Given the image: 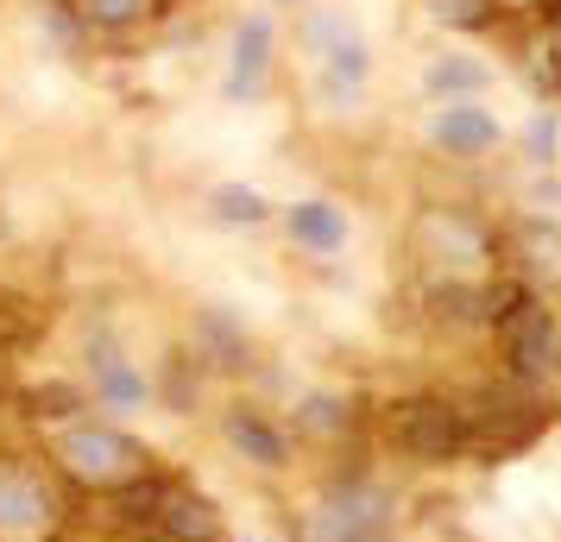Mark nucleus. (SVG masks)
I'll return each instance as SVG.
<instances>
[{
    "mask_svg": "<svg viewBox=\"0 0 561 542\" xmlns=\"http://www.w3.org/2000/svg\"><path fill=\"white\" fill-rule=\"evenodd\" d=\"M549 397L517 379H499V385H480L473 397H460V423H467V454H485V461H505L517 448H530L542 429H549Z\"/></svg>",
    "mask_w": 561,
    "mask_h": 542,
    "instance_id": "1",
    "label": "nucleus"
},
{
    "mask_svg": "<svg viewBox=\"0 0 561 542\" xmlns=\"http://www.w3.org/2000/svg\"><path fill=\"white\" fill-rule=\"evenodd\" d=\"M391 530H398V492L373 473H334L304 517L309 542H391Z\"/></svg>",
    "mask_w": 561,
    "mask_h": 542,
    "instance_id": "2",
    "label": "nucleus"
},
{
    "mask_svg": "<svg viewBox=\"0 0 561 542\" xmlns=\"http://www.w3.org/2000/svg\"><path fill=\"white\" fill-rule=\"evenodd\" d=\"M57 466L77 480V486H95V492H121L133 480L152 473V448H139L127 429L114 423H70L57 436Z\"/></svg>",
    "mask_w": 561,
    "mask_h": 542,
    "instance_id": "3",
    "label": "nucleus"
},
{
    "mask_svg": "<svg viewBox=\"0 0 561 542\" xmlns=\"http://www.w3.org/2000/svg\"><path fill=\"white\" fill-rule=\"evenodd\" d=\"M391 448L416 466H455L467 461V423H460V397H442V391H416V397H398L391 416Z\"/></svg>",
    "mask_w": 561,
    "mask_h": 542,
    "instance_id": "4",
    "label": "nucleus"
},
{
    "mask_svg": "<svg viewBox=\"0 0 561 542\" xmlns=\"http://www.w3.org/2000/svg\"><path fill=\"white\" fill-rule=\"evenodd\" d=\"M492 328H499V341H505V379L542 391L561 372V315L549 310L536 290H524Z\"/></svg>",
    "mask_w": 561,
    "mask_h": 542,
    "instance_id": "5",
    "label": "nucleus"
},
{
    "mask_svg": "<svg viewBox=\"0 0 561 542\" xmlns=\"http://www.w3.org/2000/svg\"><path fill=\"white\" fill-rule=\"evenodd\" d=\"M64 523V498L38 466L0 461V542H51Z\"/></svg>",
    "mask_w": 561,
    "mask_h": 542,
    "instance_id": "6",
    "label": "nucleus"
},
{
    "mask_svg": "<svg viewBox=\"0 0 561 542\" xmlns=\"http://www.w3.org/2000/svg\"><path fill=\"white\" fill-rule=\"evenodd\" d=\"M309 45L322 51V89H329V102H354L359 82L373 77V51H366V38L354 26H341V20H309Z\"/></svg>",
    "mask_w": 561,
    "mask_h": 542,
    "instance_id": "7",
    "label": "nucleus"
},
{
    "mask_svg": "<svg viewBox=\"0 0 561 542\" xmlns=\"http://www.w3.org/2000/svg\"><path fill=\"white\" fill-rule=\"evenodd\" d=\"M190 360L203 366V372H247L253 366V335H247V322L228 310V303H203L196 322H190Z\"/></svg>",
    "mask_w": 561,
    "mask_h": 542,
    "instance_id": "8",
    "label": "nucleus"
},
{
    "mask_svg": "<svg viewBox=\"0 0 561 542\" xmlns=\"http://www.w3.org/2000/svg\"><path fill=\"white\" fill-rule=\"evenodd\" d=\"M416 246H423V258L448 265V272H467V265L492 258L485 228L473 221V215H460V208H430V215L416 221Z\"/></svg>",
    "mask_w": 561,
    "mask_h": 542,
    "instance_id": "9",
    "label": "nucleus"
},
{
    "mask_svg": "<svg viewBox=\"0 0 561 542\" xmlns=\"http://www.w3.org/2000/svg\"><path fill=\"white\" fill-rule=\"evenodd\" d=\"M89 385L102 397V411H114V416H133V411L152 404V379H146L107 335H89Z\"/></svg>",
    "mask_w": 561,
    "mask_h": 542,
    "instance_id": "10",
    "label": "nucleus"
},
{
    "mask_svg": "<svg viewBox=\"0 0 561 542\" xmlns=\"http://www.w3.org/2000/svg\"><path fill=\"white\" fill-rule=\"evenodd\" d=\"M221 436H228V448L240 454V461L265 466V473L290 466V436H284V429L259 411V404H233V411L221 416Z\"/></svg>",
    "mask_w": 561,
    "mask_h": 542,
    "instance_id": "11",
    "label": "nucleus"
},
{
    "mask_svg": "<svg viewBox=\"0 0 561 542\" xmlns=\"http://www.w3.org/2000/svg\"><path fill=\"white\" fill-rule=\"evenodd\" d=\"M265 70H272V20L253 13V20H240V26H233V57H228V82H221V89H228V102L259 95Z\"/></svg>",
    "mask_w": 561,
    "mask_h": 542,
    "instance_id": "12",
    "label": "nucleus"
},
{
    "mask_svg": "<svg viewBox=\"0 0 561 542\" xmlns=\"http://www.w3.org/2000/svg\"><path fill=\"white\" fill-rule=\"evenodd\" d=\"M430 139L442 146V152L473 158V152H492V146H499V120H492L485 107H473V102H448V107H435Z\"/></svg>",
    "mask_w": 561,
    "mask_h": 542,
    "instance_id": "13",
    "label": "nucleus"
},
{
    "mask_svg": "<svg viewBox=\"0 0 561 542\" xmlns=\"http://www.w3.org/2000/svg\"><path fill=\"white\" fill-rule=\"evenodd\" d=\"M158 537L164 542H221V511L208 505L203 492H190L171 480L164 505H158Z\"/></svg>",
    "mask_w": 561,
    "mask_h": 542,
    "instance_id": "14",
    "label": "nucleus"
},
{
    "mask_svg": "<svg viewBox=\"0 0 561 542\" xmlns=\"http://www.w3.org/2000/svg\"><path fill=\"white\" fill-rule=\"evenodd\" d=\"M284 221H290V240H297L304 253L329 258V253H341V246H347V215H341L334 203H322V196L290 203V215H284Z\"/></svg>",
    "mask_w": 561,
    "mask_h": 542,
    "instance_id": "15",
    "label": "nucleus"
},
{
    "mask_svg": "<svg viewBox=\"0 0 561 542\" xmlns=\"http://www.w3.org/2000/svg\"><path fill=\"white\" fill-rule=\"evenodd\" d=\"M354 423H359V404L347 391H304L297 397V436L309 441H341L354 436Z\"/></svg>",
    "mask_w": 561,
    "mask_h": 542,
    "instance_id": "16",
    "label": "nucleus"
},
{
    "mask_svg": "<svg viewBox=\"0 0 561 542\" xmlns=\"http://www.w3.org/2000/svg\"><path fill=\"white\" fill-rule=\"evenodd\" d=\"M77 7V20L89 26V38L95 32H139V26H152V20H164L171 13V0H70Z\"/></svg>",
    "mask_w": 561,
    "mask_h": 542,
    "instance_id": "17",
    "label": "nucleus"
},
{
    "mask_svg": "<svg viewBox=\"0 0 561 542\" xmlns=\"http://www.w3.org/2000/svg\"><path fill=\"white\" fill-rule=\"evenodd\" d=\"M208 208H215V221H228V228H259V221H272V203L259 196L253 183H215V189H208Z\"/></svg>",
    "mask_w": 561,
    "mask_h": 542,
    "instance_id": "18",
    "label": "nucleus"
},
{
    "mask_svg": "<svg viewBox=\"0 0 561 542\" xmlns=\"http://www.w3.org/2000/svg\"><path fill=\"white\" fill-rule=\"evenodd\" d=\"M20 404H26V416H38V423H77V411H89V391L70 385V379H51V385L20 391Z\"/></svg>",
    "mask_w": 561,
    "mask_h": 542,
    "instance_id": "19",
    "label": "nucleus"
},
{
    "mask_svg": "<svg viewBox=\"0 0 561 542\" xmlns=\"http://www.w3.org/2000/svg\"><path fill=\"white\" fill-rule=\"evenodd\" d=\"M152 397H164L171 411H196V397H203V366L190 360V354H171L164 372L152 379Z\"/></svg>",
    "mask_w": 561,
    "mask_h": 542,
    "instance_id": "20",
    "label": "nucleus"
},
{
    "mask_svg": "<svg viewBox=\"0 0 561 542\" xmlns=\"http://www.w3.org/2000/svg\"><path fill=\"white\" fill-rule=\"evenodd\" d=\"M38 328H45V315L32 310V303H13V297L0 303V347H13V354H20V347L38 341Z\"/></svg>",
    "mask_w": 561,
    "mask_h": 542,
    "instance_id": "21",
    "label": "nucleus"
},
{
    "mask_svg": "<svg viewBox=\"0 0 561 542\" xmlns=\"http://www.w3.org/2000/svg\"><path fill=\"white\" fill-rule=\"evenodd\" d=\"M38 26L51 32L64 51H77L82 38H89V26L77 20V7H70V0H45V7H38Z\"/></svg>",
    "mask_w": 561,
    "mask_h": 542,
    "instance_id": "22",
    "label": "nucleus"
},
{
    "mask_svg": "<svg viewBox=\"0 0 561 542\" xmlns=\"http://www.w3.org/2000/svg\"><path fill=\"white\" fill-rule=\"evenodd\" d=\"M480 82H485V70H480V64H467V57H448V64H435V70H430V89H435V95L480 89Z\"/></svg>",
    "mask_w": 561,
    "mask_h": 542,
    "instance_id": "23",
    "label": "nucleus"
},
{
    "mask_svg": "<svg viewBox=\"0 0 561 542\" xmlns=\"http://www.w3.org/2000/svg\"><path fill=\"white\" fill-rule=\"evenodd\" d=\"M524 146H530V158H536V164H549V158H556V120H536Z\"/></svg>",
    "mask_w": 561,
    "mask_h": 542,
    "instance_id": "24",
    "label": "nucleus"
},
{
    "mask_svg": "<svg viewBox=\"0 0 561 542\" xmlns=\"http://www.w3.org/2000/svg\"><path fill=\"white\" fill-rule=\"evenodd\" d=\"M247 542H272V537H247Z\"/></svg>",
    "mask_w": 561,
    "mask_h": 542,
    "instance_id": "25",
    "label": "nucleus"
}]
</instances>
